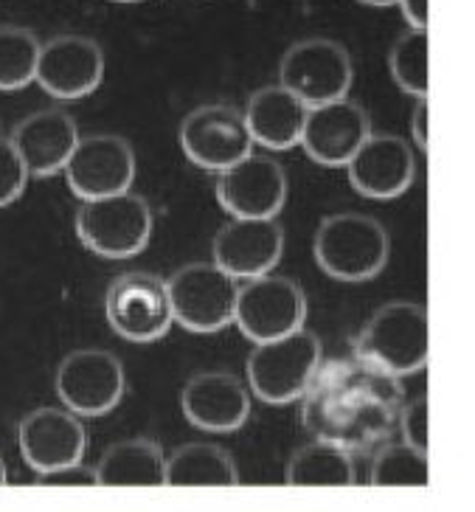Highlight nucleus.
I'll return each mask as SVG.
<instances>
[{"label": "nucleus", "instance_id": "obj_1", "mask_svg": "<svg viewBox=\"0 0 475 512\" xmlns=\"http://www.w3.org/2000/svg\"><path fill=\"white\" fill-rule=\"evenodd\" d=\"M301 400V420L312 437L352 456L388 445L405 403L397 377L357 355L321 361Z\"/></svg>", "mask_w": 475, "mask_h": 512}, {"label": "nucleus", "instance_id": "obj_2", "mask_svg": "<svg viewBox=\"0 0 475 512\" xmlns=\"http://www.w3.org/2000/svg\"><path fill=\"white\" fill-rule=\"evenodd\" d=\"M312 256L318 268L335 282H372L386 271L391 237L386 226L372 214L335 211L315 228Z\"/></svg>", "mask_w": 475, "mask_h": 512}, {"label": "nucleus", "instance_id": "obj_3", "mask_svg": "<svg viewBox=\"0 0 475 512\" xmlns=\"http://www.w3.org/2000/svg\"><path fill=\"white\" fill-rule=\"evenodd\" d=\"M428 310L416 302H388L355 338V355L391 377H408L428 366Z\"/></svg>", "mask_w": 475, "mask_h": 512}, {"label": "nucleus", "instance_id": "obj_4", "mask_svg": "<svg viewBox=\"0 0 475 512\" xmlns=\"http://www.w3.org/2000/svg\"><path fill=\"white\" fill-rule=\"evenodd\" d=\"M324 361L321 338L310 330H298L287 338L253 347L245 363L248 392L262 403L287 406L304 397L312 375Z\"/></svg>", "mask_w": 475, "mask_h": 512}, {"label": "nucleus", "instance_id": "obj_5", "mask_svg": "<svg viewBox=\"0 0 475 512\" xmlns=\"http://www.w3.org/2000/svg\"><path fill=\"white\" fill-rule=\"evenodd\" d=\"M76 234L82 245L102 259L138 256L152 240V206L138 192L85 200L76 209Z\"/></svg>", "mask_w": 475, "mask_h": 512}, {"label": "nucleus", "instance_id": "obj_6", "mask_svg": "<svg viewBox=\"0 0 475 512\" xmlns=\"http://www.w3.org/2000/svg\"><path fill=\"white\" fill-rule=\"evenodd\" d=\"M352 82L355 68L349 51L327 37L298 40L279 62V85L307 110L349 99Z\"/></svg>", "mask_w": 475, "mask_h": 512}, {"label": "nucleus", "instance_id": "obj_7", "mask_svg": "<svg viewBox=\"0 0 475 512\" xmlns=\"http://www.w3.org/2000/svg\"><path fill=\"white\" fill-rule=\"evenodd\" d=\"M172 318L183 330L197 335L225 330L234 324L239 282L214 262H189L166 279Z\"/></svg>", "mask_w": 475, "mask_h": 512}, {"label": "nucleus", "instance_id": "obj_8", "mask_svg": "<svg viewBox=\"0 0 475 512\" xmlns=\"http://www.w3.org/2000/svg\"><path fill=\"white\" fill-rule=\"evenodd\" d=\"M104 318L110 330L130 344L161 341L175 324L166 279L149 271L119 273L107 287Z\"/></svg>", "mask_w": 475, "mask_h": 512}, {"label": "nucleus", "instance_id": "obj_9", "mask_svg": "<svg viewBox=\"0 0 475 512\" xmlns=\"http://www.w3.org/2000/svg\"><path fill=\"white\" fill-rule=\"evenodd\" d=\"M54 386L65 411L79 420H90L119 408L127 392V375L121 358L110 349H74L57 366Z\"/></svg>", "mask_w": 475, "mask_h": 512}, {"label": "nucleus", "instance_id": "obj_10", "mask_svg": "<svg viewBox=\"0 0 475 512\" xmlns=\"http://www.w3.org/2000/svg\"><path fill=\"white\" fill-rule=\"evenodd\" d=\"M304 321L307 296L296 279L268 273L239 285L234 324L248 341H253V347L304 330Z\"/></svg>", "mask_w": 475, "mask_h": 512}, {"label": "nucleus", "instance_id": "obj_11", "mask_svg": "<svg viewBox=\"0 0 475 512\" xmlns=\"http://www.w3.org/2000/svg\"><path fill=\"white\" fill-rule=\"evenodd\" d=\"M180 147L197 169L220 175L253 155V138L242 110L231 105H200L180 121Z\"/></svg>", "mask_w": 475, "mask_h": 512}, {"label": "nucleus", "instance_id": "obj_12", "mask_svg": "<svg viewBox=\"0 0 475 512\" xmlns=\"http://www.w3.org/2000/svg\"><path fill=\"white\" fill-rule=\"evenodd\" d=\"M65 181L82 203L130 192L135 183V152L130 141L113 133H93L79 138L68 166L62 169Z\"/></svg>", "mask_w": 475, "mask_h": 512}, {"label": "nucleus", "instance_id": "obj_13", "mask_svg": "<svg viewBox=\"0 0 475 512\" xmlns=\"http://www.w3.org/2000/svg\"><path fill=\"white\" fill-rule=\"evenodd\" d=\"M214 192L231 220H276L290 195V181L279 161L248 155L217 175Z\"/></svg>", "mask_w": 475, "mask_h": 512}, {"label": "nucleus", "instance_id": "obj_14", "mask_svg": "<svg viewBox=\"0 0 475 512\" xmlns=\"http://www.w3.org/2000/svg\"><path fill=\"white\" fill-rule=\"evenodd\" d=\"M34 82L51 99L79 102L104 82V51L85 34H60L40 48Z\"/></svg>", "mask_w": 475, "mask_h": 512}, {"label": "nucleus", "instance_id": "obj_15", "mask_svg": "<svg viewBox=\"0 0 475 512\" xmlns=\"http://www.w3.org/2000/svg\"><path fill=\"white\" fill-rule=\"evenodd\" d=\"M183 417L208 434H234L251 420V392L245 380L225 369L192 375L180 389Z\"/></svg>", "mask_w": 475, "mask_h": 512}, {"label": "nucleus", "instance_id": "obj_16", "mask_svg": "<svg viewBox=\"0 0 475 512\" xmlns=\"http://www.w3.org/2000/svg\"><path fill=\"white\" fill-rule=\"evenodd\" d=\"M17 445L26 465L40 476L57 467L85 462L88 431L71 411L43 406L29 411L17 425Z\"/></svg>", "mask_w": 475, "mask_h": 512}, {"label": "nucleus", "instance_id": "obj_17", "mask_svg": "<svg viewBox=\"0 0 475 512\" xmlns=\"http://www.w3.org/2000/svg\"><path fill=\"white\" fill-rule=\"evenodd\" d=\"M284 254V228L276 220H231L211 242V262L234 282H251L276 271Z\"/></svg>", "mask_w": 475, "mask_h": 512}, {"label": "nucleus", "instance_id": "obj_18", "mask_svg": "<svg viewBox=\"0 0 475 512\" xmlns=\"http://www.w3.org/2000/svg\"><path fill=\"white\" fill-rule=\"evenodd\" d=\"M369 136H372V119L366 107L352 99H341V102L307 110L301 147L307 152V158L318 166L346 169V164L355 158V152Z\"/></svg>", "mask_w": 475, "mask_h": 512}, {"label": "nucleus", "instance_id": "obj_19", "mask_svg": "<svg viewBox=\"0 0 475 512\" xmlns=\"http://www.w3.org/2000/svg\"><path fill=\"white\" fill-rule=\"evenodd\" d=\"M346 175L357 195L369 200H394L414 186V150L405 138L394 133H372L346 164Z\"/></svg>", "mask_w": 475, "mask_h": 512}, {"label": "nucleus", "instance_id": "obj_20", "mask_svg": "<svg viewBox=\"0 0 475 512\" xmlns=\"http://www.w3.org/2000/svg\"><path fill=\"white\" fill-rule=\"evenodd\" d=\"M79 138L76 121L60 107H48L17 121L9 141L26 164L29 178H51L68 166Z\"/></svg>", "mask_w": 475, "mask_h": 512}, {"label": "nucleus", "instance_id": "obj_21", "mask_svg": "<svg viewBox=\"0 0 475 512\" xmlns=\"http://www.w3.org/2000/svg\"><path fill=\"white\" fill-rule=\"evenodd\" d=\"M242 116H245L253 144L265 150L284 152L301 144L307 107L301 105L293 93L284 91L282 85H268L251 93Z\"/></svg>", "mask_w": 475, "mask_h": 512}, {"label": "nucleus", "instance_id": "obj_22", "mask_svg": "<svg viewBox=\"0 0 475 512\" xmlns=\"http://www.w3.org/2000/svg\"><path fill=\"white\" fill-rule=\"evenodd\" d=\"M166 453L149 437L121 439L93 465L96 484L104 487H158L164 484Z\"/></svg>", "mask_w": 475, "mask_h": 512}, {"label": "nucleus", "instance_id": "obj_23", "mask_svg": "<svg viewBox=\"0 0 475 512\" xmlns=\"http://www.w3.org/2000/svg\"><path fill=\"white\" fill-rule=\"evenodd\" d=\"M164 484L172 487H231L239 484L237 462L214 442H186L166 453Z\"/></svg>", "mask_w": 475, "mask_h": 512}, {"label": "nucleus", "instance_id": "obj_24", "mask_svg": "<svg viewBox=\"0 0 475 512\" xmlns=\"http://www.w3.org/2000/svg\"><path fill=\"white\" fill-rule=\"evenodd\" d=\"M284 482L290 487H349L357 484L355 456L332 442L312 439L287 459Z\"/></svg>", "mask_w": 475, "mask_h": 512}, {"label": "nucleus", "instance_id": "obj_25", "mask_svg": "<svg viewBox=\"0 0 475 512\" xmlns=\"http://www.w3.org/2000/svg\"><path fill=\"white\" fill-rule=\"evenodd\" d=\"M43 43L23 26H0V91L15 93L29 88L37 74Z\"/></svg>", "mask_w": 475, "mask_h": 512}, {"label": "nucleus", "instance_id": "obj_26", "mask_svg": "<svg viewBox=\"0 0 475 512\" xmlns=\"http://www.w3.org/2000/svg\"><path fill=\"white\" fill-rule=\"evenodd\" d=\"M369 482L374 487H428V453L405 442H388L372 453Z\"/></svg>", "mask_w": 475, "mask_h": 512}, {"label": "nucleus", "instance_id": "obj_27", "mask_svg": "<svg viewBox=\"0 0 475 512\" xmlns=\"http://www.w3.org/2000/svg\"><path fill=\"white\" fill-rule=\"evenodd\" d=\"M388 71L402 93L428 99V31H405L388 51Z\"/></svg>", "mask_w": 475, "mask_h": 512}, {"label": "nucleus", "instance_id": "obj_28", "mask_svg": "<svg viewBox=\"0 0 475 512\" xmlns=\"http://www.w3.org/2000/svg\"><path fill=\"white\" fill-rule=\"evenodd\" d=\"M29 172L9 138L0 136V209L12 206L26 192Z\"/></svg>", "mask_w": 475, "mask_h": 512}, {"label": "nucleus", "instance_id": "obj_29", "mask_svg": "<svg viewBox=\"0 0 475 512\" xmlns=\"http://www.w3.org/2000/svg\"><path fill=\"white\" fill-rule=\"evenodd\" d=\"M397 428H400L405 445H411L416 451L428 453V397L419 394L411 403H402L400 417H397Z\"/></svg>", "mask_w": 475, "mask_h": 512}, {"label": "nucleus", "instance_id": "obj_30", "mask_svg": "<svg viewBox=\"0 0 475 512\" xmlns=\"http://www.w3.org/2000/svg\"><path fill=\"white\" fill-rule=\"evenodd\" d=\"M93 484H96V470L85 462H74L37 476V487H93Z\"/></svg>", "mask_w": 475, "mask_h": 512}, {"label": "nucleus", "instance_id": "obj_31", "mask_svg": "<svg viewBox=\"0 0 475 512\" xmlns=\"http://www.w3.org/2000/svg\"><path fill=\"white\" fill-rule=\"evenodd\" d=\"M411 31H428V0H397Z\"/></svg>", "mask_w": 475, "mask_h": 512}, {"label": "nucleus", "instance_id": "obj_32", "mask_svg": "<svg viewBox=\"0 0 475 512\" xmlns=\"http://www.w3.org/2000/svg\"><path fill=\"white\" fill-rule=\"evenodd\" d=\"M411 138H414L416 150L428 152V99L416 102L414 113H411Z\"/></svg>", "mask_w": 475, "mask_h": 512}, {"label": "nucleus", "instance_id": "obj_33", "mask_svg": "<svg viewBox=\"0 0 475 512\" xmlns=\"http://www.w3.org/2000/svg\"><path fill=\"white\" fill-rule=\"evenodd\" d=\"M357 3H363V6H377V9H380V6H394L397 0H357Z\"/></svg>", "mask_w": 475, "mask_h": 512}, {"label": "nucleus", "instance_id": "obj_34", "mask_svg": "<svg viewBox=\"0 0 475 512\" xmlns=\"http://www.w3.org/2000/svg\"><path fill=\"white\" fill-rule=\"evenodd\" d=\"M9 482V467H6V462H3V453H0V487Z\"/></svg>", "mask_w": 475, "mask_h": 512}, {"label": "nucleus", "instance_id": "obj_35", "mask_svg": "<svg viewBox=\"0 0 475 512\" xmlns=\"http://www.w3.org/2000/svg\"><path fill=\"white\" fill-rule=\"evenodd\" d=\"M113 3H138V0H113Z\"/></svg>", "mask_w": 475, "mask_h": 512}]
</instances>
